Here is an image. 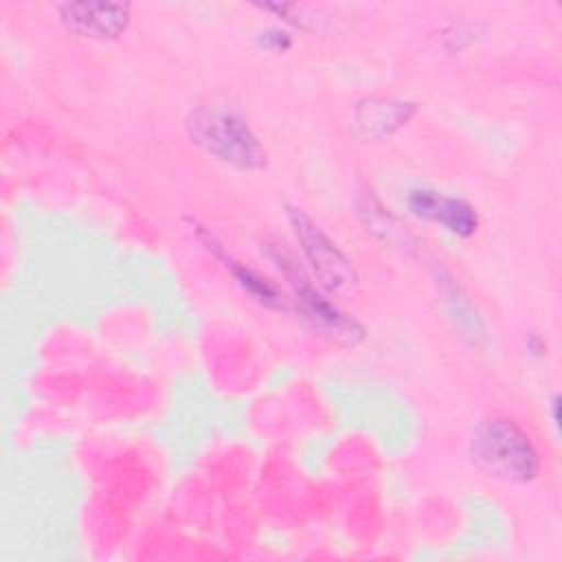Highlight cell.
Wrapping results in <instances>:
<instances>
[{
    "label": "cell",
    "instance_id": "7",
    "mask_svg": "<svg viewBox=\"0 0 562 562\" xmlns=\"http://www.w3.org/2000/svg\"><path fill=\"white\" fill-rule=\"evenodd\" d=\"M189 224H191V231H193V235L198 237V241H200L213 257H217L220 261H224V268L231 270V274L235 277V281L239 283V288H241L250 299H255V301L261 303L263 307H272V310H283V307H285L283 301H281L279 290H277L268 279H263L261 274H257L252 268H248L246 263L237 261V259L226 250V246L211 233V228L202 226V224L195 222V220H189Z\"/></svg>",
    "mask_w": 562,
    "mask_h": 562
},
{
    "label": "cell",
    "instance_id": "9",
    "mask_svg": "<svg viewBox=\"0 0 562 562\" xmlns=\"http://www.w3.org/2000/svg\"><path fill=\"white\" fill-rule=\"evenodd\" d=\"M437 281L443 296L441 301L446 305V314L452 321L454 331H459V336L465 338L470 345H481V340L485 338V327L470 296L461 290V285L454 283L450 274H439Z\"/></svg>",
    "mask_w": 562,
    "mask_h": 562
},
{
    "label": "cell",
    "instance_id": "1",
    "mask_svg": "<svg viewBox=\"0 0 562 562\" xmlns=\"http://www.w3.org/2000/svg\"><path fill=\"white\" fill-rule=\"evenodd\" d=\"M184 127L191 143L235 169L257 171L268 162L266 147L248 121L228 103H195L187 114Z\"/></svg>",
    "mask_w": 562,
    "mask_h": 562
},
{
    "label": "cell",
    "instance_id": "3",
    "mask_svg": "<svg viewBox=\"0 0 562 562\" xmlns=\"http://www.w3.org/2000/svg\"><path fill=\"white\" fill-rule=\"evenodd\" d=\"M268 257L277 263V268L283 272V277L288 279L299 312L303 314V318L310 323V327L340 345V347H356L358 342L364 340V327L349 314H345L340 307H336L331 301H327L312 283V279L305 274V270L296 263V259L283 250L279 244H268L266 248Z\"/></svg>",
    "mask_w": 562,
    "mask_h": 562
},
{
    "label": "cell",
    "instance_id": "12",
    "mask_svg": "<svg viewBox=\"0 0 562 562\" xmlns=\"http://www.w3.org/2000/svg\"><path fill=\"white\" fill-rule=\"evenodd\" d=\"M527 349H529V353H531V356H542V351H544V342H542L536 334H531V336L527 338Z\"/></svg>",
    "mask_w": 562,
    "mask_h": 562
},
{
    "label": "cell",
    "instance_id": "2",
    "mask_svg": "<svg viewBox=\"0 0 562 562\" xmlns=\"http://www.w3.org/2000/svg\"><path fill=\"white\" fill-rule=\"evenodd\" d=\"M470 457L479 470L505 483H529L540 474L531 437L512 419L481 422L470 437Z\"/></svg>",
    "mask_w": 562,
    "mask_h": 562
},
{
    "label": "cell",
    "instance_id": "8",
    "mask_svg": "<svg viewBox=\"0 0 562 562\" xmlns=\"http://www.w3.org/2000/svg\"><path fill=\"white\" fill-rule=\"evenodd\" d=\"M417 112V105L411 101H395V99H364L356 105L353 112V125L360 136L382 140L404 127L413 114Z\"/></svg>",
    "mask_w": 562,
    "mask_h": 562
},
{
    "label": "cell",
    "instance_id": "10",
    "mask_svg": "<svg viewBox=\"0 0 562 562\" xmlns=\"http://www.w3.org/2000/svg\"><path fill=\"white\" fill-rule=\"evenodd\" d=\"M358 213L367 226V231H371L380 241L389 244L391 248H400V250H408L415 246V237L406 231L404 224H400V220L395 215L389 213V209H384L380 204V200L375 195L364 193L358 202Z\"/></svg>",
    "mask_w": 562,
    "mask_h": 562
},
{
    "label": "cell",
    "instance_id": "6",
    "mask_svg": "<svg viewBox=\"0 0 562 562\" xmlns=\"http://www.w3.org/2000/svg\"><path fill=\"white\" fill-rule=\"evenodd\" d=\"M406 206L415 217L437 222L443 226V231L463 239L472 237L479 228V213L470 202L463 198L443 195L428 187L411 189L406 195Z\"/></svg>",
    "mask_w": 562,
    "mask_h": 562
},
{
    "label": "cell",
    "instance_id": "4",
    "mask_svg": "<svg viewBox=\"0 0 562 562\" xmlns=\"http://www.w3.org/2000/svg\"><path fill=\"white\" fill-rule=\"evenodd\" d=\"M288 220L294 228L305 259L312 266L314 277L325 290L340 292L356 283L358 274L351 259L303 209L288 206Z\"/></svg>",
    "mask_w": 562,
    "mask_h": 562
},
{
    "label": "cell",
    "instance_id": "11",
    "mask_svg": "<svg viewBox=\"0 0 562 562\" xmlns=\"http://www.w3.org/2000/svg\"><path fill=\"white\" fill-rule=\"evenodd\" d=\"M259 44H261L263 48L274 50V53H283V50H288V48L292 46V40H290V35H288L285 31L268 29V31H263V33L259 35Z\"/></svg>",
    "mask_w": 562,
    "mask_h": 562
},
{
    "label": "cell",
    "instance_id": "5",
    "mask_svg": "<svg viewBox=\"0 0 562 562\" xmlns=\"http://www.w3.org/2000/svg\"><path fill=\"white\" fill-rule=\"evenodd\" d=\"M61 24L86 40H116L132 20L127 2H64L57 7Z\"/></svg>",
    "mask_w": 562,
    "mask_h": 562
}]
</instances>
